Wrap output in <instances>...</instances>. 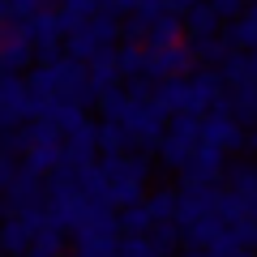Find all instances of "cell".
Returning <instances> with one entry per match:
<instances>
[{
	"instance_id": "cell-1",
	"label": "cell",
	"mask_w": 257,
	"mask_h": 257,
	"mask_svg": "<svg viewBox=\"0 0 257 257\" xmlns=\"http://www.w3.org/2000/svg\"><path fill=\"white\" fill-rule=\"evenodd\" d=\"M116 120L124 124V133H128L133 142H159V138H163V128H167V111L159 107L155 99H150V103L128 99L124 111H120Z\"/></svg>"
},
{
	"instance_id": "cell-2",
	"label": "cell",
	"mask_w": 257,
	"mask_h": 257,
	"mask_svg": "<svg viewBox=\"0 0 257 257\" xmlns=\"http://www.w3.org/2000/svg\"><path fill=\"white\" fill-rule=\"evenodd\" d=\"M240 138V128H236V116L223 107H210V116H202V146H231V142Z\"/></svg>"
},
{
	"instance_id": "cell-3",
	"label": "cell",
	"mask_w": 257,
	"mask_h": 257,
	"mask_svg": "<svg viewBox=\"0 0 257 257\" xmlns=\"http://www.w3.org/2000/svg\"><path fill=\"white\" fill-rule=\"evenodd\" d=\"M219 167H223V150L219 146H197L180 172H184V180H189V184H206V180L219 176Z\"/></svg>"
},
{
	"instance_id": "cell-4",
	"label": "cell",
	"mask_w": 257,
	"mask_h": 257,
	"mask_svg": "<svg viewBox=\"0 0 257 257\" xmlns=\"http://www.w3.org/2000/svg\"><path fill=\"white\" fill-rule=\"evenodd\" d=\"M189 69V52L180 43H167V47H155L150 52V73H163V77H180Z\"/></svg>"
},
{
	"instance_id": "cell-5",
	"label": "cell",
	"mask_w": 257,
	"mask_h": 257,
	"mask_svg": "<svg viewBox=\"0 0 257 257\" xmlns=\"http://www.w3.org/2000/svg\"><path fill=\"white\" fill-rule=\"evenodd\" d=\"M184 82H189V111L214 107V99H219V77L214 73H193Z\"/></svg>"
},
{
	"instance_id": "cell-6",
	"label": "cell",
	"mask_w": 257,
	"mask_h": 257,
	"mask_svg": "<svg viewBox=\"0 0 257 257\" xmlns=\"http://www.w3.org/2000/svg\"><path fill=\"white\" fill-rule=\"evenodd\" d=\"M30 240H35V231L26 227V219H9L5 223V227H0V248H5V253H13V257H22L30 248Z\"/></svg>"
},
{
	"instance_id": "cell-7",
	"label": "cell",
	"mask_w": 257,
	"mask_h": 257,
	"mask_svg": "<svg viewBox=\"0 0 257 257\" xmlns=\"http://www.w3.org/2000/svg\"><path fill=\"white\" fill-rule=\"evenodd\" d=\"M150 223H155V210H150V206H142V202H133V206L124 210V219H120V227L138 236V231H146Z\"/></svg>"
},
{
	"instance_id": "cell-8",
	"label": "cell",
	"mask_w": 257,
	"mask_h": 257,
	"mask_svg": "<svg viewBox=\"0 0 257 257\" xmlns=\"http://www.w3.org/2000/svg\"><path fill=\"white\" fill-rule=\"evenodd\" d=\"M116 257H155V244H150L146 236H128V240H124V248H120Z\"/></svg>"
},
{
	"instance_id": "cell-9",
	"label": "cell",
	"mask_w": 257,
	"mask_h": 257,
	"mask_svg": "<svg viewBox=\"0 0 257 257\" xmlns=\"http://www.w3.org/2000/svg\"><path fill=\"white\" fill-rule=\"evenodd\" d=\"M231 39H236V43H257V9L248 13V18H240V22H236Z\"/></svg>"
}]
</instances>
